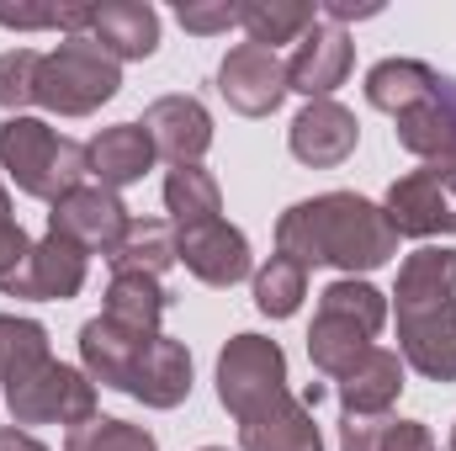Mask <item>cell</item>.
Instances as JSON below:
<instances>
[{"label":"cell","instance_id":"6da1fadb","mask_svg":"<svg viewBox=\"0 0 456 451\" xmlns=\"http://www.w3.org/2000/svg\"><path fill=\"white\" fill-rule=\"evenodd\" d=\"M276 255L297 260L303 271L340 266L345 276H355V271H377L398 255V228L387 224L382 202H371V197L324 192V197L292 202L276 218Z\"/></svg>","mask_w":456,"mask_h":451},{"label":"cell","instance_id":"7a4b0ae2","mask_svg":"<svg viewBox=\"0 0 456 451\" xmlns=\"http://www.w3.org/2000/svg\"><path fill=\"white\" fill-rule=\"evenodd\" d=\"M0 170L16 181L21 197H37L53 208L59 197L86 186L91 160H86V144L64 138L43 117H5L0 122Z\"/></svg>","mask_w":456,"mask_h":451},{"label":"cell","instance_id":"3957f363","mask_svg":"<svg viewBox=\"0 0 456 451\" xmlns=\"http://www.w3.org/2000/svg\"><path fill=\"white\" fill-rule=\"evenodd\" d=\"M387 324V298L361 282V276H340L319 292V314L308 324V361L314 372H324L330 382H340L345 372L371 350V340Z\"/></svg>","mask_w":456,"mask_h":451},{"label":"cell","instance_id":"277c9868","mask_svg":"<svg viewBox=\"0 0 456 451\" xmlns=\"http://www.w3.org/2000/svg\"><path fill=\"white\" fill-rule=\"evenodd\" d=\"M122 91V64L91 37H64L37 64V107L59 117H91Z\"/></svg>","mask_w":456,"mask_h":451},{"label":"cell","instance_id":"5b68a950","mask_svg":"<svg viewBox=\"0 0 456 451\" xmlns=\"http://www.w3.org/2000/svg\"><path fill=\"white\" fill-rule=\"evenodd\" d=\"M5 409H11V425H86L96 420V382L80 372V366H64V361H43L32 366L27 377H16L11 388H0Z\"/></svg>","mask_w":456,"mask_h":451},{"label":"cell","instance_id":"8992f818","mask_svg":"<svg viewBox=\"0 0 456 451\" xmlns=\"http://www.w3.org/2000/svg\"><path fill=\"white\" fill-rule=\"evenodd\" d=\"M287 388H292L287 382V350L276 340L244 330L218 350V404L233 420H244L255 404H265V398H276Z\"/></svg>","mask_w":456,"mask_h":451},{"label":"cell","instance_id":"52a82bcc","mask_svg":"<svg viewBox=\"0 0 456 451\" xmlns=\"http://www.w3.org/2000/svg\"><path fill=\"white\" fill-rule=\"evenodd\" d=\"M382 213L398 228V239L456 234V176L441 165H419V170L398 176L382 197Z\"/></svg>","mask_w":456,"mask_h":451},{"label":"cell","instance_id":"ba28073f","mask_svg":"<svg viewBox=\"0 0 456 451\" xmlns=\"http://www.w3.org/2000/svg\"><path fill=\"white\" fill-rule=\"evenodd\" d=\"M218 96L239 117H271L287 102V59L255 43H233L218 64Z\"/></svg>","mask_w":456,"mask_h":451},{"label":"cell","instance_id":"9c48e42d","mask_svg":"<svg viewBox=\"0 0 456 451\" xmlns=\"http://www.w3.org/2000/svg\"><path fill=\"white\" fill-rule=\"evenodd\" d=\"M350 70H355L350 32L335 21H314L287 59V91H297L308 102H335V91L350 80Z\"/></svg>","mask_w":456,"mask_h":451},{"label":"cell","instance_id":"30bf717a","mask_svg":"<svg viewBox=\"0 0 456 451\" xmlns=\"http://www.w3.org/2000/svg\"><path fill=\"white\" fill-rule=\"evenodd\" d=\"M86 271H91V255H86L75 239L43 234V239L32 244L27 266L0 282V292H5V298H32V303H69V298H80Z\"/></svg>","mask_w":456,"mask_h":451},{"label":"cell","instance_id":"8fae6325","mask_svg":"<svg viewBox=\"0 0 456 451\" xmlns=\"http://www.w3.org/2000/svg\"><path fill=\"white\" fill-rule=\"evenodd\" d=\"M175 260L208 282V287H233L244 276H255V255H249V239L244 228H233L228 218H208V224L175 228Z\"/></svg>","mask_w":456,"mask_h":451},{"label":"cell","instance_id":"7c38bea8","mask_svg":"<svg viewBox=\"0 0 456 451\" xmlns=\"http://www.w3.org/2000/svg\"><path fill=\"white\" fill-rule=\"evenodd\" d=\"M122 228H127V208H122V197L107 192V186H96V181H86V186H75L69 197H59L53 208H48V234H59V239H75L86 255H112V244L122 239Z\"/></svg>","mask_w":456,"mask_h":451},{"label":"cell","instance_id":"4fadbf2b","mask_svg":"<svg viewBox=\"0 0 456 451\" xmlns=\"http://www.w3.org/2000/svg\"><path fill=\"white\" fill-rule=\"evenodd\" d=\"M355 144H361V122L340 102H308L303 112L292 117V127H287V149L308 170H335V165H345L355 154Z\"/></svg>","mask_w":456,"mask_h":451},{"label":"cell","instance_id":"5bb4252c","mask_svg":"<svg viewBox=\"0 0 456 451\" xmlns=\"http://www.w3.org/2000/svg\"><path fill=\"white\" fill-rule=\"evenodd\" d=\"M239 451H324V436L303 393L287 388L239 420Z\"/></svg>","mask_w":456,"mask_h":451},{"label":"cell","instance_id":"9a60e30c","mask_svg":"<svg viewBox=\"0 0 456 451\" xmlns=\"http://www.w3.org/2000/svg\"><path fill=\"white\" fill-rule=\"evenodd\" d=\"M143 133L170 165H202V154L213 149V112L197 96H159L143 107Z\"/></svg>","mask_w":456,"mask_h":451},{"label":"cell","instance_id":"2e32d148","mask_svg":"<svg viewBox=\"0 0 456 451\" xmlns=\"http://www.w3.org/2000/svg\"><path fill=\"white\" fill-rule=\"evenodd\" d=\"M398 356L425 382H456V298L441 308L398 314Z\"/></svg>","mask_w":456,"mask_h":451},{"label":"cell","instance_id":"e0dca14e","mask_svg":"<svg viewBox=\"0 0 456 451\" xmlns=\"http://www.w3.org/2000/svg\"><path fill=\"white\" fill-rule=\"evenodd\" d=\"M127 398H138L143 409H181L191 398V350L175 335L159 330V335L143 345L138 366H133Z\"/></svg>","mask_w":456,"mask_h":451},{"label":"cell","instance_id":"ac0fdd59","mask_svg":"<svg viewBox=\"0 0 456 451\" xmlns=\"http://www.w3.org/2000/svg\"><path fill=\"white\" fill-rule=\"evenodd\" d=\"M86 37L102 43L117 64L154 59V48H159V11L149 0H102V5H91Z\"/></svg>","mask_w":456,"mask_h":451},{"label":"cell","instance_id":"d6986e66","mask_svg":"<svg viewBox=\"0 0 456 451\" xmlns=\"http://www.w3.org/2000/svg\"><path fill=\"white\" fill-rule=\"evenodd\" d=\"M403 356L398 350H387V345H371L350 372H345L340 382H335V393H340V414H393V404L403 398Z\"/></svg>","mask_w":456,"mask_h":451},{"label":"cell","instance_id":"ffe728a7","mask_svg":"<svg viewBox=\"0 0 456 451\" xmlns=\"http://www.w3.org/2000/svg\"><path fill=\"white\" fill-rule=\"evenodd\" d=\"M149 340H154V335L122 330V324H112L107 314H96V319H86V324H80V372H86L91 382H102V388L127 393L133 366H138V356H143V345H149Z\"/></svg>","mask_w":456,"mask_h":451},{"label":"cell","instance_id":"44dd1931","mask_svg":"<svg viewBox=\"0 0 456 451\" xmlns=\"http://www.w3.org/2000/svg\"><path fill=\"white\" fill-rule=\"evenodd\" d=\"M86 160H91L96 186L122 192V186L143 181V176L154 170V160H159V154H154V144H149L143 122H112V127H102V133L86 144Z\"/></svg>","mask_w":456,"mask_h":451},{"label":"cell","instance_id":"7402d4cb","mask_svg":"<svg viewBox=\"0 0 456 451\" xmlns=\"http://www.w3.org/2000/svg\"><path fill=\"white\" fill-rule=\"evenodd\" d=\"M452 298H456V250L452 244H419L414 255H403L398 287H393L398 314L441 308V303H452Z\"/></svg>","mask_w":456,"mask_h":451},{"label":"cell","instance_id":"603a6c76","mask_svg":"<svg viewBox=\"0 0 456 451\" xmlns=\"http://www.w3.org/2000/svg\"><path fill=\"white\" fill-rule=\"evenodd\" d=\"M436 91H441V75L430 64H419V59H382V64L366 70V107H377L387 117L414 112Z\"/></svg>","mask_w":456,"mask_h":451},{"label":"cell","instance_id":"cb8c5ba5","mask_svg":"<svg viewBox=\"0 0 456 451\" xmlns=\"http://www.w3.org/2000/svg\"><path fill=\"white\" fill-rule=\"evenodd\" d=\"M107 266H112V276H165L175 266V224L170 218H127Z\"/></svg>","mask_w":456,"mask_h":451},{"label":"cell","instance_id":"d4e9b609","mask_svg":"<svg viewBox=\"0 0 456 451\" xmlns=\"http://www.w3.org/2000/svg\"><path fill=\"white\" fill-rule=\"evenodd\" d=\"M319 21V5L308 0H239V27L255 48H281V43H297L308 27Z\"/></svg>","mask_w":456,"mask_h":451},{"label":"cell","instance_id":"484cf974","mask_svg":"<svg viewBox=\"0 0 456 451\" xmlns=\"http://www.w3.org/2000/svg\"><path fill=\"white\" fill-rule=\"evenodd\" d=\"M165 213H170L175 228L224 218V186H218V176L202 170V165H170V176H165Z\"/></svg>","mask_w":456,"mask_h":451},{"label":"cell","instance_id":"4316f807","mask_svg":"<svg viewBox=\"0 0 456 451\" xmlns=\"http://www.w3.org/2000/svg\"><path fill=\"white\" fill-rule=\"evenodd\" d=\"M170 308V292L159 287V276H112L107 282V303L102 314L122 324V330H138V335H159V319Z\"/></svg>","mask_w":456,"mask_h":451},{"label":"cell","instance_id":"83f0119b","mask_svg":"<svg viewBox=\"0 0 456 451\" xmlns=\"http://www.w3.org/2000/svg\"><path fill=\"white\" fill-rule=\"evenodd\" d=\"M249 282H255V308L265 319H292L303 308V298H308V271L297 260H287V255H271Z\"/></svg>","mask_w":456,"mask_h":451},{"label":"cell","instance_id":"f1b7e54d","mask_svg":"<svg viewBox=\"0 0 456 451\" xmlns=\"http://www.w3.org/2000/svg\"><path fill=\"white\" fill-rule=\"evenodd\" d=\"M53 350H48V330L37 319H16V314H0V388H11L16 377H27L32 366H43Z\"/></svg>","mask_w":456,"mask_h":451},{"label":"cell","instance_id":"f546056e","mask_svg":"<svg viewBox=\"0 0 456 451\" xmlns=\"http://www.w3.org/2000/svg\"><path fill=\"white\" fill-rule=\"evenodd\" d=\"M64 451H159V441L143 425H133V420L96 414V420H86V425H75L64 436Z\"/></svg>","mask_w":456,"mask_h":451},{"label":"cell","instance_id":"4dcf8cb0","mask_svg":"<svg viewBox=\"0 0 456 451\" xmlns=\"http://www.w3.org/2000/svg\"><path fill=\"white\" fill-rule=\"evenodd\" d=\"M37 48H5L0 53V112L27 117V107H37Z\"/></svg>","mask_w":456,"mask_h":451},{"label":"cell","instance_id":"1f68e13d","mask_svg":"<svg viewBox=\"0 0 456 451\" xmlns=\"http://www.w3.org/2000/svg\"><path fill=\"white\" fill-rule=\"evenodd\" d=\"M175 21L197 37H218L228 27H239V0H181Z\"/></svg>","mask_w":456,"mask_h":451},{"label":"cell","instance_id":"d6a6232c","mask_svg":"<svg viewBox=\"0 0 456 451\" xmlns=\"http://www.w3.org/2000/svg\"><path fill=\"white\" fill-rule=\"evenodd\" d=\"M393 414H340V451H382Z\"/></svg>","mask_w":456,"mask_h":451},{"label":"cell","instance_id":"836d02e7","mask_svg":"<svg viewBox=\"0 0 456 451\" xmlns=\"http://www.w3.org/2000/svg\"><path fill=\"white\" fill-rule=\"evenodd\" d=\"M32 244H37V239H27V228L16 224V218H5V224H0V282H5V276H16V271L27 266Z\"/></svg>","mask_w":456,"mask_h":451},{"label":"cell","instance_id":"e575fe53","mask_svg":"<svg viewBox=\"0 0 456 451\" xmlns=\"http://www.w3.org/2000/svg\"><path fill=\"white\" fill-rule=\"evenodd\" d=\"M382 451H441V447H436L425 420H393L387 436H382Z\"/></svg>","mask_w":456,"mask_h":451},{"label":"cell","instance_id":"d590c367","mask_svg":"<svg viewBox=\"0 0 456 451\" xmlns=\"http://www.w3.org/2000/svg\"><path fill=\"white\" fill-rule=\"evenodd\" d=\"M377 11H382L377 0H371V5H355V0H324V5H319V16L335 21V27H345V21H366V16H377Z\"/></svg>","mask_w":456,"mask_h":451},{"label":"cell","instance_id":"8d00e7d4","mask_svg":"<svg viewBox=\"0 0 456 451\" xmlns=\"http://www.w3.org/2000/svg\"><path fill=\"white\" fill-rule=\"evenodd\" d=\"M0 451H48V447H43L32 430H21V425H5V430H0Z\"/></svg>","mask_w":456,"mask_h":451},{"label":"cell","instance_id":"74e56055","mask_svg":"<svg viewBox=\"0 0 456 451\" xmlns=\"http://www.w3.org/2000/svg\"><path fill=\"white\" fill-rule=\"evenodd\" d=\"M441 107L456 117V80H446V75H441Z\"/></svg>","mask_w":456,"mask_h":451},{"label":"cell","instance_id":"f35d334b","mask_svg":"<svg viewBox=\"0 0 456 451\" xmlns=\"http://www.w3.org/2000/svg\"><path fill=\"white\" fill-rule=\"evenodd\" d=\"M11 218V192H5V181H0V224Z\"/></svg>","mask_w":456,"mask_h":451},{"label":"cell","instance_id":"ab89813d","mask_svg":"<svg viewBox=\"0 0 456 451\" xmlns=\"http://www.w3.org/2000/svg\"><path fill=\"white\" fill-rule=\"evenodd\" d=\"M202 451H228V447H202Z\"/></svg>","mask_w":456,"mask_h":451},{"label":"cell","instance_id":"60d3db41","mask_svg":"<svg viewBox=\"0 0 456 451\" xmlns=\"http://www.w3.org/2000/svg\"><path fill=\"white\" fill-rule=\"evenodd\" d=\"M452 451H456V425H452Z\"/></svg>","mask_w":456,"mask_h":451}]
</instances>
